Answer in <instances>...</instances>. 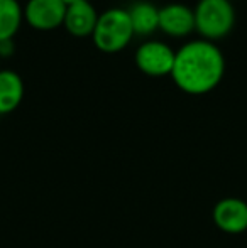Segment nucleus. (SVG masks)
I'll list each match as a JSON object with an SVG mask.
<instances>
[{
	"label": "nucleus",
	"mask_w": 247,
	"mask_h": 248,
	"mask_svg": "<svg viewBox=\"0 0 247 248\" xmlns=\"http://www.w3.org/2000/svg\"><path fill=\"white\" fill-rule=\"evenodd\" d=\"M22 17L24 10L19 0H0V41L14 39Z\"/></svg>",
	"instance_id": "11"
},
{
	"label": "nucleus",
	"mask_w": 247,
	"mask_h": 248,
	"mask_svg": "<svg viewBox=\"0 0 247 248\" xmlns=\"http://www.w3.org/2000/svg\"><path fill=\"white\" fill-rule=\"evenodd\" d=\"M97 20H99V14H97L95 7L88 0H80V2H75L66 7L63 26L73 36L85 37L93 34Z\"/></svg>",
	"instance_id": "8"
},
{
	"label": "nucleus",
	"mask_w": 247,
	"mask_h": 248,
	"mask_svg": "<svg viewBox=\"0 0 247 248\" xmlns=\"http://www.w3.org/2000/svg\"><path fill=\"white\" fill-rule=\"evenodd\" d=\"M176 51L161 41H146L137 47L135 64L142 73L149 76L171 75Z\"/></svg>",
	"instance_id": "4"
},
{
	"label": "nucleus",
	"mask_w": 247,
	"mask_h": 248,
	"mask_svg": "<svg viewBox=\"0 0 247 248\" xmlns=\"http://www.w3.org/2000/svg\"><path fill=\"white\" fill-rule=\"evenodd\" d=\"M159 29L175 37L188 36L195 29V14L183 3H168L159 9Z\"/></svg>",
	"instance_id": "7"
},
{
	"label": "nucleus",
	"mask_w": 247,
	"mask_h": 248,
	"mask_svg": "<svg viewBox=\"0 0 247 248\" xmlns=\"http://www.w3.org/2000/svg\"><path fill=\"white\" fill-rule=\"evenodd\" d=\"M193 14L195 29L212 43L227 36L235 24V10L231 0H200Z\"/></svg>",
	"instance_id": "3"
},
{
	"label": "nucleus",
	"mask_w": 247,
	"mask_h": 248,
	"mask_svg": "<svg viewBox=\"0 0 247 248\" xmlns=\"http://www.w3.org/2000/svg\"><path fill=\"white\" fill-rule=\"evenodd\" d=\"M225 58L212 41H190L176 51L171 78L188 95H205L222 81Z\"/></svg>",
	"instance_id": "1"
},
{
	"label": "nucleus",
	"mask_w": 247,
	"mask_h": 248,
	"mask_svg": "<svg viewBox=\"0 0 247 248\" xmlns=\"http://www.w3.org/2000/svg\"><path fill=\"white\" fill-rule=\"evenodd\" d=\"M93 43L103 52H119L132 41L134 29L129 12L119 7L105 10L99 16L93 29Z\"/></svg>",
	"instance_id": "2"
},
{
	"label": "nucleus",
	"mask_w": 247,
	"mask_h": 248,
	"mask_svg": "<svg viewBox=\"0 0 247 248\" xmlns=\"http://www.w3.org/2000/svg\"><path fill=\"white\" fill-rule=\"evenodd\" d=\"M24 98V81L12 69H0V115L14 111Z\"/></svg>",
	"instance_id": "9"
},
{
	"label": "nucleus",
	"mask_w": 247,
	"mask_h": 248,
	"mask_svg": "<svg viewBox=\"0 0 247 248\" xmlns=\"http://www.w3.org/2000/svg\"><path fill=\"white\" fill-rule=\"evenodd\" d=\"M214 223L225 233L247 230V202L239 198H225L214 208Z\"/></svg>",
	"instance_id": "6"
},
{
	"label": "nucleus",
	"mask_w": 247,
	"mask_h": 248,
	"mask_svg": "<svg viewBox=\"0 0 247 248\" xmlns=\"http://www.w3.org/2000/svg\"><path fill=\"white\" fill-rule=\"evenodd\" d=\"M63 0H29L24 9V19L39 31H51L63 26L66 14Z\"/></svg>",
	"instance_id": "5"
},
{
	"label": "nucleus",
	"mask_w": 247,
	"mask_h": 248,
	"mask_svg": "<svg viewBox=\"0 0 247 248\" xmlns=\"http://www.w3.org/2000/svg\"><path fill=\"white\" fill-rule=\"evenodd\" d=\"M63 2H65L66 5H71V3H75V2H80V0H63Z\"/></svg>",
	"instance_id": "13"
},
{
	"label": "nucleus",
	"mask_w": 247,
	"mask_h": 248,
	"mask_svg": "<svg viewBox=\"0 0 247 248\" xmlns=\"http://www.w3.org/2000/svg\"><path fill=\"white\" fill-rule=\"evenodd\" d=\"M14 49H16V46H14V39L0 41V56H2V58H9V56H12Z\"/></svg>",
	"instance_id": "12"
},
{
	"label": "nucleus",
	"mask_w": 247,
	"mask_h": 248,
	"mask_svg": "<svg viewBox=\"0 0 247 248\" xmlns=\"http://www.w3.org/2000/svg\"><path fill=\"white\" fill-rule=\"evenodd\" d=\"M134 34L149 36L159 29V9L149 2H135L127 10Z\"/></svg>",
	"instance_id": "10"
}]
</instances>
